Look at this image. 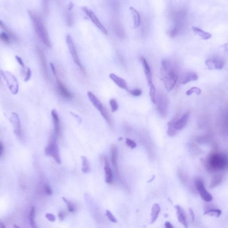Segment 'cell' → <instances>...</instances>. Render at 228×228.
<instances>
[{"label":"cell","mask_w":228,"mask_h":228,"mask_svg":"<svg viewBox=\"0 0 228 228\" xmlns=\"http://www.w3.org/2000/svg\"><path fill=\"white\" fill-rule=\"evenodd\" d=\"M161 79L166 89L172 90L178 81V74L173 63L167 60L162 62L161 70Z\"/></svg>","instance_id":"1"},{"label":"cell","mask_w":228,"mask_h":228,"mask_svg":"<svg viewBox=\"0 0 228 228\" xmlns=\"http://www.w3.org/2000/svg\"><path fill=\"white\" fill-rule=\"evenodd\" d=\"M205 165L210 172L217 173L222 171L227 167V156L218 152H213L206 159Z\"/></svg>","instance_id":"2"},{"label":"cell","mask_w":228,"mask_h":228,"mask_svg":"<svg viewBox=\"0 0 228 228\" xmlns=\"http://www.w3.org/2000/svg\"><path fill=\"white\" fill-rule=\"evenodd\" d=\"M29 13L32 21L35 31L38 37L45 45L49 48H51V44L49 35L42 19L39 16L31 12H29Z\"/></svg>","instance_id":"3"},{"label":"cell","mask_w":228,"mask_h":228,"mask_svg":"<svg viewBox=\"0 0 228 228\" xmlns=\"http://www.w3.org/2000/svg\"><path fill=\"white\" fill-rule=\"evenodd\" d=\"M55 133L51 132L49 136L48 145L46 147L45 153L46 155L54 158L58 164L61 163V158L59 155V150L56 143V137Z\"/></svg>","instance_id":"4"},{"label":"cell","mask_w":228,"mask_h":228,"mask_svg":"<svg viewBox=\"0 0 228 228\" xmlns=\"http://www.w3.org/2000/svg\"><path fill=\"white\" fill-rule=\"evenodd\" d=\"M0 73L6 81L11 93L13 95L17 94L19 90V84L15 76L9 71L0 70Z\"/></svg>","instance_id":"5"},{"label":"cell","mask_w":228,"mask_h":228,"mask_svg":"<svg viewBox=\"0 0 228 228\" xmlns=\"http://www.w3.org/2000/svg\"><path fill=\"white\" fill-rule=\"evenodd\" d=\"M66 40H67L68 47L70 54L72 56V58H73L74 62L76 63V64L79 67V68L81 69L82 72H85L84 68H83L82 65L81 64V62H80L79 58H78L77 52L75 45H74L73 39H72V37L70 34L67 35V37H66Z\"/></svg>","instance_id":"6"},{"label":"cell","mask_w":228,"mask_h":228,"mask_svg":"<svg viewBox=\"0 0 228 228\" xmlns=\"http://www.w3.org/2000/svg\"><path fill=\"white\" fill-rule=\"evenodd\" d=\"M156 99V103L157 105V110L158 113L161 116H165L167 113L168 108V100L165 95L160 94L158 95Z\"/></svg>","instance_id":"7"},{"label":"cell","mask_w":228,"mask_h":228,"mask_svg":"<svg viewBox=\"0 0 228 228\" xmlns=\"http://www.w3.org/2000/svg\"><path fill=\"white\" fill-rule=\"evenodd\" d=\"M195 183L196 188L202 199L206 202L212 201L213 199L212 195L206 189L203 181L201 179H197Z\"/></svg>","instance_id":"8"},{"label":"cell","mask_w":228,"mask_h":228,"mask_svg":"<svg viewBox=\"0 0 228 228\" xmlns=\"http://www.w3.org/2000/svg\"><path fill=\"white\" fill-rule=\"evenodd\" d=\"M81 10L86 13L87 16H89L92 22L97 27L99 30H100L102 32L105 34H108V31L102 25V24L100 22L98 17L92 11L90 10L88 8L85 6L81 7Z\"/></svg>","instance_id":"9"},{"label":"cell","mask_w":228,"mask_h":228,"mask_svg":"<svg viewBox=\"0 0 228 228\" xmlns=\"http://www.w3.org/2000/svg\"><path fill=\"white\" fill-rule=\"evenodd\" d=\"M10 120L13 125L14 132L17 137H21L22 134L21 123L18 114L15 112H13Z\"/></svg>","instance_id":"10"},{"label":"cell","mask_w":228,"mask_h":228,"mask_svg":"<svg viewBox=\"0 0 228 228\" xmlns=\"http://www.w3.org/2000/svg\"><path fill=\"white\" fill-rule=\"evenodd\" d=\"M189 117V113H185L179 120L175 121V127L177 131L183 129L186 126Z\"/></svg>","instance_id":"11"},{"label":"cell","mask_w":228,"mask_h":228,"mask_svg":"<svg viewBox=\"0 0 228 228\" xmlns=\"http://www.w3.org/2000/svg\"><path fill=\"white\" fill-rule=\"evenodd\" d=\"M206 65L209 70H221L224 67V63L219 59H208L206 61Z\"/></svg>","instance_id":"12"},{"label":"cell","mask_w":228,"mask_h":228,"mask_svg":"<svg viewBox=\"0 0 228 228\" xmlns=\"http://www.w3.org/2000/svg\"><path fill=\"white\" fill-rule=\"evenodd\" d=\"M141 61L142 65L143 66L144 73H145V76H146L148 85L151 83H152V76L151 68H150L149 65L148 64L147 60L144 58L143 57H141Z\"/></svg>","instance_id":"13"},{"label":"cell","mask_w":228,"mask_h":228,"mask_svg":"<svg viewBox=\"0 0 228 228\" xmlns=\"http://www.w3.org/2000/svg\"><path fill=\"white\" fill-rule=\"evenodd\" d=\"M198 78L197 75L194 72H186L181 76L180 82L181 84H186L190 81H196Z\"/></svg>","instance_id":"14"},{"label":"cell","mask_w":228,"mask_h":228,"mask_svg":"<svg viewBox=\"0 0 228 228\" xmlns=\"http://www.w3.org/2000/svg\"><path fill=\"white\" fill-rule=\"evenodd\" d=\"M57 82L58 89L60 95L66 99H71L73 98V96L70 92L68 90L65 86L64 85L58 78H56Z\"/></svg>","instance_id":"15"},{"label":"cell","mask_w":228,"mask_h":228,"mask_svg":"<svg viewBox=\"0 0 228 228\" xmlns=\"http://www.w3.org/2000/svg\"><path fill=\"white\" fill-rule=\"evenodd\" d=\"M51 115H52V119H53L55 133L57 135H59L61 133L60 120H59L57 111L55 109H53L52 111Z\"/></svg>","instance_id":"16"},{"label":"cell","mask_w":228,"mask_h":228,"mask_svg":"<svg viewBox=\"0 0 228 228\" xmlns=\"http://www.w3.org/2000/svg\"><path fill=\"white\" fill-rule=\"evenodd\" d=\"M175 208L176 209V213H177V218L179 222L181 223L185 227L187 228L188 223L183 208L179 205H176L175 206Z\"/></svg>","instance_id":"17"},{"label":"cell","mask_w":228,"mask_h":228,"mask_svg":"<svg viewBox=\"0 0 228 228\" xmlns=\"http://www.w3.org/2000/svg\"><path fill=\"white\" fill-rule=\"evenodd\" d=\"M87 96L88 97L89 99L92 102L94 107L99 110L100 112L102 111L104 109L105 107L102 104L99 100L98 99L97 97L90 91H88L87 93Z\"/></svg>","instance_id":"18"},{"label":"cell","mask_w":228,"mask_h":228,"mask_svg":"<svg viewBox=\"0 0 228 228\" xmlns=\"http://www.w3.org/2000/svg\"><path fill=\"white\" fill-rule=\"evenodd\" d=\"M104 163H105L104 170H105V178H106L105 181L108 184H111L112 183V180H113V173H112V170L109 164L108 159L106 157L104 158Z\"/></svg>","instance_id":"19"},{"label":"cell","mask_w":228,"mask_h":228,"mask_svg":"<svg viewBox=\"0 0 228 228\" xmlns=\"http://www.w3.org/2000/svg\"><path fill=\"white\" fill-rule=\"evenodd\" d=\"M110 78L112 80L118 87L121 88L127 89L128 86L127 83L124 79L114 74H111L109 76Z\"/></svg>","instance_id":"20"},{"label":"cell","mask_w":228,"mask_h":228,"mask_svg":"<svg viewBox=\"0 0 228 228\" xmlns=\"http://www.w3.org/2000/svg\"><path fill=\"white\" fill-rule=\"evenodd\" d=\"M111 161L113 164L114 171L115 173L118 174L119 171H118V164H117V159H118V152H117V147L114 144H112L111 146Z\"/></svg>","instance_id":"21"},{"label":"cell","mask_w":228,"mask_h":228,"mask_svg":"<svg viewBox=\"0 0 228 228\" xmlns=\"http://www.w3.org/2000/svg\"><path fill=\"white\" fill-rule=\"evenodd\" d=\"M130 10L133 16L134 22V28H138L140 26L141 23V16L139 13L133 7L130 8Z\"/></svg>","instance_id":"22"},{"label":"cell","mask_w":228,"mask_h":228,"mask_svg":"<svg viewBox=\"0 0 228 228\" xmlns=\"http://www.w3.org/2000/svg\"><path fill=\"white\" fill-rule=\"evenodd\" d=\"M161 207L158 204H154L152 207V211H151V223L153 224L156 221L158 218L159 213L161 211Z\"/></svg>","instance_id":"23"},{"label":"cell","mask_w":228,"mask_h":228,"mask_svg":"<svg viewBox=\"0 0 228 228\" xmlns=\"http://www.w3.org/2000/svg\"><path fill=\"white\" fill-rule=\"evenodd\" d=\"M192 29H193L194 32L200 37L204 40H208V39H210L212 37V35L211 34L205 31L200 28L194 26L192 28Z\"/></svg>","instance_id":"24"},{"label":"cell","mask_w":228,"mask_h":228,"mask_svg":"<svg viewBox=\"0 0 228 228\" xmlns=\"http://www.w3.org/2000/svg\"><path fill=\"white\" fill-rule=\"evenodd\" d=\"M37 52L38 53V56L40 58V60L42 64V67H43V70L44 74L46 77H48V71H47V67H46V61L44 55L41 49L38 48L37 49Z\"/></svg>","instance_id":"25"},{"label":"cell","mask_w":228,"mask_h":228,"mask_svg":"<svg viewBox=\"0 0 228 228\" xmlns=\"http://www.w3.org/2000/svg\"><path fill=\"white\" fill-rule=\"evenodd\" d=\"M175 121L172 120L167 123V134L168 136L171 137L175 136L178 132L175 127Z\"/></svg>","instance_id":"26"},{"label":"cell","mask_w":228,"mask_h":228,"mask_svg":"<svg viewBox=\"0 0 228 228\" xmlns=\"http://www.w3.org/2000/svg\"><path fill=\"white\" fill-rule=\"evenodd\" d=\"M81 159L82 161V172L85 173H89L90 171V165L88 160L86 157L83 156H81Z\"/></svg>","instance_id":"27"},{"label":"cell","mask_w":228,"mask_h":228,"mask_svg":"<svg viewBox=\"0 0 228 228\" xmlns=\"http://www.w3.org/2000/svg\"><path fill=\"white\" fill-rule=\"evenodd\" d=\"M148 86L149 87V95H150L151 101L152 103L155 104L156 103V99H155L156 90H155V87L153 83L149 84Z\"/></svg>","instance_id":"28"},{"label":"cell","mask_w":228,"mask_h":228,"mask_svg":"<svg viewBox=\"0 0 228 228\" xmlns=\"http://www.w3.org/2000/svg\"><path fill=\"white\" fill-rule=\"evenodd\" d=\"M221 211L218 209H211L206 211L204 215L209 216H214L216 218H219L221 215Z\"/></svg>","instance_id":"29"},{"label":"cell","mask_w":228,"mask_h":228,"mask_svg":"<svg viewBox=\"0 0 228 228\" xmlns=\"http://www.w3.org/2000/svg\"><path fill=\"white\" fill-rule=\"evenodd\" d=\"M221 181H222V177L221 176H216L212 179L210 184V187L211 188L216 187L221 183Z\"/></svg>","instance_id":"30"},{"label":"cell","mask_w":228,"mask_h":228,"mask_svg":"<svg viewBox=\"0 0 228 228\" xmlns=\"http://www.w3.org/2000/svg\"><path fill=\"white\" fill-rule=\"evenodd\" d=\"M100 112L102 117L105 119L108 124L111 126L112 124V120H111V118L109 114L108 113V111L106 109V108H104V109Z\"/></svg>","instance_id":"31"},{"label":"cell","mask_w":228,"mask_h":228,"mask_svg":"<svg viewBox=\"0 0 228 228\" xmlns=\"http://www.w3.org/2000/svg\"><path fill=\"white\" fill-rule=\"evenodd\" d=\"M201 93V90L200 88L197 87H193L187 91L186 95L187 96H190L193 93H195L196 95L199 96Z\"/></svg>","instance_id":"32"},{"label":"cell","mask_w":228,"mask_h":228,"mask_svg":"<svg viewBox=\"0 0 228 228\" xmlns=\"http://www.w3.org/2000/svg\"><path fill=\"white\" fill-rule=\"evenodd\" d=\"M35 208L32 207L30 212V220L31 226L33 228H35Z\"/></svg>","instance_id":"33"},{"label":"cell","mask_w":228,"mask_h":228,"mask_svg":"<svg viewBox=\"0 0 228 228\" xmlns=\"http://www.w3.org/2000/svg\"><path fill=\"white\" fill-rule=\"evenodd\" d=\"M62 199H63L64 201L65 202L67 206L68 209V210L70 212H74L76 211V207L73 203L70 202V201H69V200H68L67 199H66L64 197H62Z\"/></svg>","instance_id":"34"},{"label":"cell","mask_w":228,"mask_h":228,"mask_svg":"<svg viewBox=\"0 0 228 228\" xmlns=\"http://www.w3.org/2000/svg\"><path fill=\"white\" fill-rule=\"evenodd\" d=\"M110 105L111 109V111L113 112H115L119 108V105L117 101L115 99H111L110 101Z\"/></svg>","instance_id":"35"},{"label":"cell","mask_w":228,"mask_h":228,"mask_svg":"<svg viewBox=\"0 0 228 228\" xmlns=\"http://www.w3.org/2000/svg\"><path fill=\"white\" fill-rule=\"evenodd\" d=\"M0 39L7 44H9L10 43L8 34L5 32H2L0 34Z\"/></svg>","instance_id":"36"},{"label":"cell","mask_w":228,"mask_h":228,"mask_svg":"<svg viewBox=\"0 0 228 228\" xmlns=\"http://www.w3.org/2000/svg\"><path fill=\"white\" fill-rule=\"evenodd\" d=\"M132 96L135 97L140 96L142 93V90L140 89H135L131 90L129 91Z\"/></svg>","instance_id":"37"},{"label":"cell","mask_w":228,"mask_h":228,"mask_svg":"<svg viewBox=\"0 0 228 228\" xmlns=\"http://www.w3.org/2000/svg\"><path fill=\"white\" fill-rule=\"evenodd\" d=\"M126 144L127 146L131 148V149H133L136 147V143L132 140H131L130 139H128V138L126 139Z\"/></svg>","instance_id":"38"},{"label":"cell","mask_w":228,"mask_h":228,"mask_svg":"<svg viewBox=\"0 0 228 228\" xmlns=\"http://www.w3.org/2000/svg\"><path fill=\"white\" fill-rule=\"evenodd\" d=\"M106 214H107V217H108V218L112 221V222H114V223H117V220L115 217L113 216V214L111 213V212H110L108 210H107L106 211Z\"/></svg>","instance_id":"39"},{"label":"cell","mask_w":228,"mask_h":228,"mask_svg":"<svg viewBox=\"0 0 228 228\" xmlns=\"http://www.w3.org/2000/svg\"><path fill=\"white\" fill-rule=\"evenodd\" d=\"M32 76V71L30 68H28L26 71V76L24 79V81L25 82L29 81L31 79Z\"/></svg>","instance_id":"40"},{"label":"cell","mask_w":228,"mask_h":228,"mask_svg":"<svg viewBox=\"0 0 228 228\" xmlns=\"http://www.w3.org/2000/svg\"><path fill=\"white\" fill-rule=\"evenodd\" d=\"M46 218L50 221L54 222L55 220V215L51 213H46Z\"/></svg>","instance_id":"41"},{"label":"cell","mask_w":228,"mask_h":228,"mask_svg":"<svg viewBox=\"0 0 228 228\" xmlns=\"http://www.w3.org/2000/svg\"><path fill=\"white\" fill-rule=\"evenodd\" d=\"M15 58H16V61L18 62V64L22 66V67L23 70H24L25 68V66L21 58L19 57L18 56H15Z\"/></svg>","instance_id":"42"},{"label":"cell","mask_w":228,"mask_h":228,"mask_svg":"<svg viewBox=\"0 0 228 228\" xmlns=\"http://www.w3.org/2000/svg\"><path fill=\"white\" fill-rule=\"evenodd\" d=\"M58 217L60 220L62 221L64 220L65 218L64 213V212H62V211H60V212H58Z\"/></svg>","instance_id":"43"},{"label":"cell","mask_w":228,"mask_h":228,"mask_svg":"<svg viewBox=\"0 0 228 228\" xmlns=\"http://www.w3.org/2000/svg\"><path fill=\"white\" fill-rule=\"evenodd\" d=\"M45 188L46 192L47 194L49 195H51L52 194V191H51V188H50L49 186H46Z\"/></svg>","instance_id":"44"},{"label":"cell","mask_w":228,"mask_h":228,"mask_svg":"<svg viewBox=\"0 0 228 228\" xmlns=\"http://www.w3.org/2000/svg\"><path fill=\"white\" fill-rule=\"evenodd\" d=\"M189 212L190 214V216H191L192 221H194L195 219V214L194 213V211H193V209H192L191 208L189 209Z\"/></svg>","instance_id":"45"},{"label":"cell","mask_w":228,"mask_h":228,"mask_svg":"<svg viewBox=\"0 0 228 228\" xmlns=\"http://www.w3.org/2000/svg\"><path fill=\"white\" fill-rule=\"evenodd\" d=\"M165 228H173L174 227H173V225H172V224L171 223H170V222H168V221H166V222L165 223Z\"/></svg>","instance_id":"46"},{"label":"cell","mask_w":228,"mask_h":228,"mask_svg":"<svg viewBox=\"0 0 228 228\" xmlns=\"http://www.w3.org/2000/svg\"><path fill=\"white\" fill-rule=\"evenodd\" d=\"M50 66L54 75H55V76H56V72L54 64H53V63H50Z\"/></svg>","instance_id":"47"},{"label":"cell","mask_w":228,"mask_h":228,"mask_svg":"<svg viewBox=\"0 0 228 228\" xmlns=\"http://www.w3.org/2000/svg\"><path fill=\"white\" fill-rule=\"evenodd\" d=\"M3 151V145L1 142L0 141V157L2 154Z\"/></svg>","instance_id":"48"},{"label":"cell","mask_w":228,"mask_h":228,"mask_svg":"<svg viewBox=\"0 0 228 228\" xmlns=\"http://www.w3.org/2000/svg\"><path fill=\"white\" fill-rule=\"evenodd\" d=\"M0 26H1L3 29H4V30H5V29H6V27H5L4 24L1 21V20H0Z\"/></svg>","instance_id":"49"},{"label":"cell","mask_w":228,"mask_h":228,"mask_svg":"<svg viewBox=\"0 0 228 228\" xmlns=\"http://www.w3.org/2000/svg\"><path fill=\"white\" fill-rule=\"evenodd\" d=\"M73 6H74V5H73V4L72 3L70 2V3L69 4V10H71V9L73 8Z\"/></svg>","instance_id":"50"},{"label":"cell","mask_w":228,"mask_h":228,"mask_svg":"<svg viewBox=\"0 0 228 228\" xmlns=\"http://www.w3.org/2000/svg\"><path fill=\"white\" fill-rule=\"evenodd\" d=\"M5 227H4V225H3V224L0 221V228H4Z\"/></svg>","instance_id":"51"},{"label":"cell","mask_w":228,"mask_h":228,"mask_svg":"<svg viewBox=\"0 0 228 228\" xmlns=\"http://www.w3.org/2000/svg\"><path fill=\"white\" fill-rule=\"evenodd\" d=\"M154 177H155V176H154V177H153L152 178V179H151V180H149V181H148V182H151V181H152V180L153 179H154Z\"/></svg>","instance_id":"52"}]
</instances>
